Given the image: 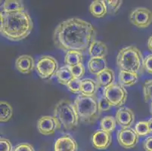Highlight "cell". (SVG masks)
<instances>
[{
  "instance_id": "obj_1",
  "label": "cell",
  "mask_w": 152,
  "mask_h": 151,
  "mask_svg": "<svg viewBox=\"0 0 152 151\" xmlns=\"http://www.w3.org/2000/svg\"><path fill=\"white\" fill-rule=\"evenodd\" d=\"M52 39L55 46L64 52L74 50L83 53L96 40V31L89 22L72 18L55 27Z\"/></svg>"
},
{
  "instance_id": "obj_2",
  "label": "cell",
  "mask_w": 152,
  "mask_h": 151,
  "mask_svg": "<svg viewBox=\"0 0 152 151\" xmlns=\"http://www.w3.org/2000/svg\"><path fill=\"white\" fill-rule=\"evenodd\" d=\"M0 33L9 41L18 42L27 38L31 33L34 23L26 11L13 13H0Z\"/></svg>"
},
{
  "instance_id": "obj_3",
  "label": "cell",
  "mask_w": 152,
  "mask_h": 151,
  "mask_svg": "<svg viewBox=\"0 0 152 151\" xmlns=\"http://www.w3.org/2000/svg\"><path fill=\"white\" fill-rule=\"evenodd\" d=\"M74 105L80 121L86 124L95 123L102 113L96 95L85 96L80 94L76 97Z\"/></svg>"
},
{
  "instance_id": "obj_4",
  "label": "cell",
  "mask_w": 152,
  "mask_h": 151,
  "mask_svg": "<svg viewBox=\"0 0 152 151\" xmlns=\"http://www.w3.org/2000/svg\"><path fill=\"white\" fill-rule=\"evenodd\" d=\"M143 61L142 52L134 45L121 49L117 56V65L120 70L136 73L139 75L143 72Z\"/></svg>"
},
{
  "instance_id": "obj_5",
  "label": "cell",
  "mask_w": 152,
  "mask_h": 151,
  "mask_svg": "<svg viewBox=\"0 0 152 151\" xmlns=\"http://www.w3.org/2000/svg\"><path fill=\"white\" fill-rule=\"evenodd\" d=\"M54 116L66 130L74 129L78 125L80 121L74 104L68 100H60L55 104Z\"/></svg>"
},
{
  "instance_id": "obj_6",
  "label": "cell",
  "mask_w": 152,
  "mask_h": 151,
  "mask_svg": "<svg viewBox=\"0 0 152 151\" xmlns=\"http://www.w3.org/2000/svg\"><path fill=\"white\" fill-rule=\"evenodd\" d=\"M36 70L40 78L49 80L56 75L58 70V63L53 57L44 55L37 61Z\"/></svg>"
},
{
  "instance_id": "obj_7",
  "label": "cell",
  "mask_w": 152,
  "mask_h": 151,
  "mask_svg": "<svg viewBox=\"0 0 152 151\" xmlns=\"http://www.w3.org/2000/svg\"><path fill=\"white\" fill-rule=\"evenodd\" d=\"M104 96L115 107H121L126 103L127 91L123 85L118 83H114L104 89Z\"/></svg>"
},
{
  "instance_id": "obj_8",
  "label": "cell",
  "mask_w": 152,
  "mask_h": 151,
  "mask_svg": "<svg viewBox=\"0 0 152 151\" xmlns=\"http://www.w3.org/2000/svg\"><path fill=\"white\" fill-rule=\"evenodd\" d=\"M131 23L139 28H147L152 23V12L146 8H137L129 15Z\"/></svg>"
},
{
  "instance_id": "obj_9",
  "label": "cell",
  "mask_w": 152,
  "mask_h": 151,
  "mask_svg": "<svg viewBox=\"0 0 152 151\" xmlns=\"http://www.w3.org/2000/svg\"><path fill=\"white\" fill-rule=\"evenodd\" d=\"M61 124L55 116H43L37 122L38 131L43 135H51L60 129Z\"/></svg>"
},
{
  "instance_id": "obj_10",
  "label": "cell",
  "mask_w": 152,
  "mask_h": 151,
  "mask_svg": "<svg viewBox=\"0 0 152 151\" xmlns=\"http://www.w3.org/2000/svg\"><path fill=\"white\" fill-rule=\"evenodd\" d=\"M139 135L132 128H121L117 133V141L121 147L125 149H130L137 144Z\"/></svg>"
},
{
  "instance_id": "obj_11",
  "label": "cell",
  "mask_w": 152,
  "mask_h": 151,
  "mask_svg": "<svg viewBox=\"0 0 152 151\" xmlns=\"http://www.w3.org/2000/svg\"><path fill=\"white\" fill-rule=\"evenodd\" d=\"M115 119L121 128H130L135 122V114L131 109L123 107L116 112Z\"/></svg>"
},
{
  "instance_id": "obj_12",
  "label": "cell",
  "mask_w": 152,
  "mask_h": 151,
  "mask_svg": "<svg viewBox=\"0 0 152 151\" xmlns=\"http://www.w3.org/2000/svg\"><path fill=\"white\" fill-rule=\"evenodd\" d=\"M112 138L110 133L103 130H97L92 136V144L97 150H106L111 144Z\"/></svg>"
},
{
  "instance_id": "obj_13",
  "label": "cell",
  "mask_w": 152,
  "mask_h": 151,
  "mask_svg": "<svg viewBox=\"0 0 152 151\" xmlns=\"http://www.w3.org/2000/svg\"><path fill=\"white\" fill-rule=\"evenodd\" d=\"M15 67L20 73L23 74H29L35 67L34 59L30 55H20L15 61Z\"/></svg>"
},
{
  "instance_id": "obj_14",
  "label": "cell",
  "mask_w": 152,
  "mask_h": 151,
  "mask_svg": "<svg viewBox=\"0 0 152 151\" xmlns=\"http://www.w3.org/2000/svg\"><path fill=\"white\" fill-rule=\"evenodd\" d=\"M77 144L70 135H66L56 140L54 146L55 151H77Z\"/></svg>"
},
{
  "instance_id": "obj_15",
  "label": "cell",
  "mask_w": 152,
  "mask_h": 151,
  "mask_svg": "<svg viewBox=\"0 0 152 151\" xmlns=\"http://www.w3.org/2000/svg\"><path fill=\"white\" fill-rule=\"evenodd\" d=\"M114 79H115L114 72L108 67L96 75V82L98 83V85L104 89L113 85Z\"/></svg>"
},
{
  "instance_id": "obj_16",
  "label": "cell",
  "mask_w": 152,
  "mask_h": 151,
  "mask_svg": "<svg viewBox=\"0 0 152 151\" xmlns=\"http://www.w3.org/2000/svg\"><path fill=\"white\" fill-rule=\"evenodd\" d=\"M88 52L91 58H106L108 53V49L104 42L95 40L90 45Z\"/></svg>"
},
{
  "instance_id": "obj_17",
  "label": "cell",
  "mask_w": 152,
  "mask_h": 151,
  "mask_svg": "<svg viewBox=\"0 0 152 151\" xmlns=\"http://www.w3.org/2000/svg\"><path fill=\"white\" fill-rule=\"evenodd\" d=\"M107 68L106 58H91L88 62V70L92 74L98 75Z\"/></svg>"
},
{
  "instance_id": "obj_18",
  "label": "cell",
  "mask_w": 152,
  "mask_h": 151,
  "mask_svg": "<svg viewBox=\"0 0 152 151\" xmlns=\"http://www.w3.org/2000/svg\"><path fill=\"white\" fill-rule=\"evenodd\" d=\"M89 12L95 18H101L107 13V8L105 1L104 0H95L89 5Z\"/></svg>"
},
{
  "instance_id": "obj_19",
  "label": "cell",
  "mask_w": 152,
  "mask_h": 151,
  "mask_svg": "<svg viewBox=\"0 0 152 151\" xmlns=\"http://www.w3.org/2000/svg\"><path fill=\"white\" fill-rule=\"evenodd\" d=\"M99 90L97 82L92 79H84L81 83L80 94L85 96H95Z\"/></svg>"
},
{
  "instance_id": "obj_20",
  "label": "cell",
  "mask_w": 152,
  "mask_h": 151,
  "mask_svg": "<svg viewBox=\"0 0 152 151\" xmlns=\"http://www.w3.org/2000/svg\"><path fill=\"white\" fill-rule=\"evenodd\" d=\"M139 79V74L132 72L120 70L119 73V82L124 87L132 86L136 83Z\"/></svg>"
},
{
  "instance_id": "obj_21",
  "label": "cell",
  "mask_w": 152,
  "mask_h": 151,
  "mask_svg": "<svg viewBox=\"0 0 152 151\" xmlns=\"http://www.w3.org/2000/svg\"><path fill=\"white\" fill-rule=\"evenodd\" d=\"M83 60V55L82 52L71 50L66 52L65 57H64V63H65V66H68L70 68L72 66L82 63Z\"/></svg>"
},
{
  "instance_id": "obj_22",
  "label": "cell",
  "mask_w": 152,
  "mask_h": 151,
  "mask_svg": "<svg viewBox=\"0 0 152 151\" xmlns=\"http://www.w3.org/2000/svg\"><path fill=\"white\" fill-rule=\"evenodd\" d=\"M23 11H25V7L23 2L19 0H6L2 5V12L4 13H13Z\"/></svg>"
},
{
  "instance_id": "obj_23",
  "label": "cell",
  "mask_w": 152,
  "mask_h": 151,
  "mask_svg": "<svg viewBox=\"0 0 152 151\" xmlns=\"http://www.w3.org/2000/svg\"><path fill=\"white\" fill-rule=\"evenodd\" d=\"M55 76L58 82L63 85H67L72 80L74 79L70 68L67 66H61V68H59Z\"/></svg>"
},
{
  "instance_id": "obj_24",
  "label": "cell",
  "mask_w": 152,
  "mask_h": 151,
  "mask_svg": "<svg viewBox=\"0 0 152 151\" xmlns=\"http://www.w3.org/2000/svg\"><path fill=\"white\" fill-rule=\"evenodd\" d=\"M0 109H1V115H0L1 123H6L9 121L13 116V108L10 104L4 101H1Z\"/></svg>"
},
{
  "instance_id": "obj_25",
  "label": "cell",
  "mask_w": 152,
  "mask_h": 151,
  "mask_svg": "<svg viewBox=\"0 0 152 151\" xmlns=\"http://www.w3.org/2000/svg\"><path fill=\"white\" fill-rule=\"evenodd\" d=\"M117 121L115 117L112 116H106L102 119L100 122V128L106 132L111 133L116 128Z\"/></svg>"
},
{
  "instance_id": "obj_26",
  "label": "cell",
  "mask_w": 152,
  "mask_h": 151,
  "mask_svg": "<svg viewBox=\"0 0 152 151\" xmlns=\"http://www.w3.org/2000/svg\"><path fill=\"white\" fill-rule=\"evenodd\" d=\"M135 131L139 136L144 137L150 133L148 123L146 121H141L137 123L135 125Z\"/></svg>"
},
{
  "instance_id": "obj_27",
  "label": "cell",
  "mask_w": 152,
  "mask_h": 151,
  "mask_svg": "<svg viewBox=\"0 0 152 151\" xmlns=\"http://www.w3.org/2000/svg\"><path fill=\"white\" fill-rule=\"evenodd\" d=\"M143 96L145 102H152V80H146L143 85Z\"/></svg>"
},
{
  "instance_id": "obj_28",
  "label": "cell",
  "mask_w": 152,
  "mask_h": 151,
  "mask_svg": "<svg viewBox=\"0 0 152 151\" xmlns=\"http://www.w3.org/2000/svg\"><path fill=\"white\" fill-rule=\"evenodd\" d=\"M105 2L107 8V13L110 15L115 14L123 3L121 0H107Z\"/></svg>"
},
{
  "instance_id": "obj_29",
  "label": "cell",
  "mask_w": 152,
  "mask_h": 151,
  "mask_svg": "<svg viewBox=\"0 0 152 151\" xmlns=\"http://www.w3.org/2000/svg\"><path fill=\"white\" fill-rule=\"evenodd\" d=\"M81 83H82V80H79V79L74 78V80H72L70 82L67 84V89L74 94H80V89H81Z\"/></svg>"
},
{
  "instance_id": "obj_30",
  "label": "cell",
  "mask_w": 152,
  "mask_h": 151,
  "mask_svg": "<svg viewBox=\"0 0 152 151\" xmlns=\"http://www.w3.org/2000/svg\"><path fill=\"white\" fill-rule=\"evenodd\" d=\"M70 70L74 78L79 79V80H80L85 74V67L83 63L70 67Z\"/></svg>"
},
{
  "instance_id": "obj_31",
  "label": "cell",
  "mask_w": 152,
  "mask_h": 151,
  "mask_svg": "<svg viewBox=\"0 0 152 151\" xmlns=\"http://www.w3.org/2000/svg\"><path fill=\"white\" fill-rule=\"evenodd\" d=\"M99 106L101 112H106L108 111L112 107L110 102L107 101L104 96H102L101 98H99Z\"/></svg>"
},
{
  "instance_id": "obj_32",
  "label": "cell",
  "mask_w": 152,
  "mask_h": 151,
  "mask_svg": "<svg viewBox=\"0 0 152 151\" xmlns=\"http://www.w3.org/2000/svg\"><path fill=\"white\" fill-rule=\"evenodd\" d=\"M144 70L147 73L152 74V54L147 55L143 61Z\"/></svg>"
},
{
  "instance_id": "obj_33",
  "label": "cell",
  "mask_w": 152,
  "mask_h": 151,
  "mask_svg": "<svg viewBox=\"0 0 152 151\" xmlns=\"http://www.w3.org/2000/svg\"><path fill=\"white\" fill-rule=\"evenodd\" d=\"M12 143L9 139L6 138H1L0 139V151H12Z\"/></svg>"
},
{
  "instance_id": "obj_34",
  "label": "cell",
  "mask_w": 152,
  "mask_h": 151,
  "mask_svg": "<svg viewBox=\"0 0 152 151\" xmlns=\"http://www.w3.org/2000/svg\"><path fill=\"white\" fill-rule=\"evenodd\" d=\"M12 151H35L31 144L28 143H23L18 144L13 148Z\"/></svg>"
},
{
  "instance_id": "obj_35",
  "label": "cell",
  "mask_w": 152,
  "mask_h": 151,
  "mask_svg": "<svg viewBox=\"0 0 152 151\" xmlns=\"http://www.w3.org/2000/svg\"><path fill=\"white\" fill-rule=\"evenodd\" d=\"M143 148L145 151H152V137H148L144 141Z\"/></svg>"
},
{
  "instance_id": "obj_36",
  "label": "cell",
  "mask_w": 152,
  "mask_h": 151,
  "mask_svg": "<svg viewBox=\"0 0 152 151\" xmlns=\"http://www.w3.org/2000/svg\"><path fill=\"white\" fill-rule=\"evenodd\" d=\"M148 48L152 52V36H151L148 40Z\"/></svg>"
},
{
  "instance_id": "obj_37",
  "label": "cell",
  "mask_w": 152,
  "mask_h": 151,
  "mask_svg": "<svg viewBox=\"0 0 152 151\" xmlns=\"http://www.w3.org/2000/svg\"><path fill=\"white\" fill-rule=\"evenodd\" d=\"M148 127H149V130H150V133H152V117L148 120Z\"/></svg>"
},
{
  "instance_id": "obj_38",
  "label": "cell",
  "mask_w": 152,
  "mask_h": 151,
  "mask_svg": "<svg viewBox=\"0 0 152 151\" xmlns=\"http://www.w3.org/2000/svg\"><path fill=\"white\" fill-rule=\"evenodd\" d=\"M151 114H152V102H151Z\"/></svg>"
}]
</instances>
